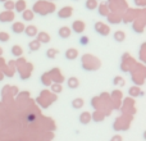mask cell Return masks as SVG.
Masks as SVG:
<instances>
[{
	"instance_id": "6da1fadb",
	"label": "cell",
	"mask_w": 146,
	"mask_h": 141,
	"mask_svg": "<svg viewBox=\"0 0 146 141\" xmlns=\"http://www.w3.org/2000/svg\"><path fill=\"white\" fill-rule=\"evenodd\" d=\"M72 26H73V31L76 33H82L85 31V23L82 21H74Z\"/></svg>"
},
{
	"instance_id": "7a4b0ae2",
	"label": "cell",
	"mask_w": 146,
	"mask_h": 141,
	"mask_svg": "<svg viewBox=\"0 0 146 141\" xmlns=\"http://www.w3.org/2000/svg\"><path fill=\"white\" fill-rule=\"evenodd\" d=\"M58 35H59V37H62V39H68L69 36H71V28L69 27H60L58 30Z\"/></svg>"
},
{
	"instance_id": "3957f363",
	"label": "cell",
	"mask_w": 146,
	"mask_h": 141,
	"mask_svg": "<svg viewBox=\"0 0 146 141\" xmlns=\"http://www.w3.org/2000/svg\"><path fill=\"white\" fill-rule=\"evenodd\" d=\"M37 41L38 43H44V44H48L50 41V36H49L48 32H37Z\"/></svg>"
},
{
	"instance_id": "277c9868",
	"label": "cell",
	"mask_w": 146,
	"mask_h": 141,
	"mask_svg": "<svg viewBox=\"0 0 146 141\" xmlns=\"http://www.w3.org/2000/svg\"><path fill=\"white\" fill-rule=\"evenodd\" d=\"M37 28H36V26H27V27H25V33L26 36H28V37H33V36L37 35Z\"/></svg>"
},
{
	"instance_id": "5b68a950",
	"label": "cell",
	"mask_w": 146,
	"mask_h": 141,
	"mask_svg": "<svg viewBox=\"0 0 146 141\" xmlns=\"http://www.w3.org/2000/svg\"><path fill=\"white\" fill-rule=\"evenodd\" d=\"M13 18H14V14L12 12H9V10H5L4 13H0V21L1 22H9Z\"/></svg>"
},
{
	"instance_id": "8992f818",
	"label": "cell",
	"mask_w": 146,
	"mask_h": 141,
	"mask_svg": "<svg viewBox=\"0 0 146 141\" xmlns=\"http://www.w3.org/2000/svg\"><path fill=\"white\" fill-rule=\"evenodd\" d=\"M12 31H13L14 33H22L23 31H25V25H23L22 22H15V23H13Z\"/></svg>"
},
{
	"instance_id": "52a82bcc",
	"label": "cell",
	"mask_w": 146,
	"mask_h": 141,
	"mask_svg": "<svg viewBox=\"0 0 146 141\" xmlns=\"http://www.w3.org/2000/svg\"><path fill=\"white\" fill-rule=\"evenodd\" d=\"M14 9L17 10L18 13H22L23 10H26V1L25 0H18V1L14 3Z\"/></svg>"
},
{
	"instance_id": "ba28073f",
	"label": "cell",
	"mask_w": 146,
	"mask_h": 141,
	"mask_svg": "<svg viewBox=\"0 0 146 141\" xmlns=\"http://www.w3.org/2000/svg\"><path fill=\"white\" fill-rule=\"evenodd\" d=\"M78 57V51L76 50V49H68V50L66 51V58L68 59V61H73V59H76Z\"/></svg>"
},
{
	"instance_id": "9c48e42d",
	"label": "cell",
	"mask_w": 146,
	"mask_h": 141,
	"mask_svg": "<svg viewBox=\"0 0 146 141\" xmlns=\"http://www.w3.org/2000/svg\"><path fill=\"white\" fill-rule=\"evenodd\" d=\"M85 8L87 10H95L98 8V0H86Z\"/></svg>"
},
{
	"instance_id": "30bf717a",
	"label": "cell",
	"mask_w": 146,
	"mask_h": 141,
	"mask_svg": "<svg viewBox=\"0 0 146 141\" xmlns=\"http://www.w3.org/2000/svg\"><path fill=\"white\" fill-rule=\"evenodd\" d=\"M33 17H35V15H33V12L32 10H23L22 12V18H23V21H27V22H31V21L33 19Z\"/></svg>"
},
{
	"instance_id": "8fae6325",
	"label": "cell",
	"mask_w": 146,
	"mask_h": 141,
	"mask_svg": "<svg viewBox=\"0 0 146 141\" xmlns=\"http://www.w3.org/2000/svg\"><path fill=\"white\" fill-rule=\"evenodd\" d=\"M67 85H68L69 88H77L78 86H80V81H78V78H76V77H71V78H68V81H67Z\"/></svg>"
},
{
	"instance_id": "7c38bea8",
	"label": "cell",
	"mask_w": 146,
	"mask_h": 141,
	"mask_svg": "<svg viewBox=\"0 0 146 141\" xmlns=\"http://www.w3.org/2000/svg\"><path fill=\"white\" fill-rule=\"evenodd\" d=\"M90 121H91L90 113H87V112H85V113H81V116H80V122H81V123H82V124H87Z\"/></svg>"
},
{
	"instance_id": "4fadbf2b",
	"label": "cell",
	"mask_w": 146,
	"mask_h": 141,
	"mask_svg": "<svg viewBox=\"0 0 146 141\" xmlns=\"http://www.w3.org/2000/svg\"><path fill=\"white\" fill-rule=\"evenodd\" d=\"M71 8H66V9H62L60 12L58 13L59 18H69L71 17Z\"/></svg>"
},
{
	"instance_id": "5bb4252c",
	"label": "cell",
	"mask_w": 146,
	"mask_h": 141,
	"mask_svg": "<svg viewBox=\"0 0 146 141\" xmlns=\"http://www.w3.org/2000/svg\"><path fill=\"white\" fill-rule=\"evenodd\" d=\"M124 39H126V35H124L123 31H117V32L114 33V40L118 41V43H122Z\"/></svg>"
},
{
	"instance_id": "9a60e30c",
	"label": "cell",
	"mask_w": 146,
	"mask_h": 141,
	"mask_svg": "<svg viewBox=\"0 0 146 141\" xmlns=\"http://www.w3.org/2000/svg\"><path fill=\"white\" fill-rule=\"evenodd\" d=\"M40 45H41V44L38 43L37 40H33V41H31V43L28 44V46H30V50H31V51H37L38 49H40Z\"/></svg>"
},
{
	"instance_id": "2e32d148",
	"label": "cell",
	"mask_w": 146,
	"mask_h": 141,
	"mask_svg": "<svg viewBox=\"0 0 146 141\" xmlns=\"http://www.w3.org/2000/svg\"><path fill=\"white\" fill-rule=\"evenodd\" d=\"M72 106L74 109H81L83 106V100L82 99H74V100L72 101Z\"/></svg>"
},
{
	"instance_id": "e0dca14e",
	"label": "cell",
	"mask_w": 146,
	"mask_h": 141,
	"mask_svg": "<svg viewBox=\"0 0 146 141\" xmlns=\"http://www.w3.org/2000/svg\"><path fill=\"white\" fill-rule=\"evenodd\" d=\"M56 55H58V50H56V49H49V50L46 51V57H48L49 59H54Z\"/></svg>"
},
{
	"instance_id": "ac0fdd59",
	"label": "cell",
	"mask_w": 146,
	"mask_h": 141,
	"mask_svg": "<svg viewBox=\"0 0 146 141\" xmlns=\"http://www.w3.org/2000/svg\"><path fill=\"white\" fill-rule=\"evenodd\" d=\"M12 54L14 57H19L21 54H22V48H21V46H18V45H14L12 48Z\"/></svg>"
},
{
	"instance_id": "d6986e66",
	"label": "cell",
	"mask_w": 146,
	"mask_h": 141,
	"mask_svg": "<svg viewBox=\"0 0 146 141\" xmlns=\"http://www.w3.org/2000/svg\"><path fill=\"white\" fill-rule=\"evenodd\" d=\"M4 8H5V10H13L14 9V3L13 1H10V0H7V1H4Z\"/></svg>"
},
{
	"instance_id": "ffe728a7",
	"label": "cell",
	"mask_w": 146,
	"mask_h": 141,
	"mask_svg": "<svg viewBox=\"0 0 146 141\" xmlns=\"http://www.w3.org/2000/svg\"><path fill=\"white\" fill-rule=\"evenodd\" d=\"M0 41H1V43L9 41V35H8L7 32H0Z\"/></svg>"
},
{
	"instance_id": "44dd1931",
	"label": "cell",
	"mask_w": 146,
	"mask_h": 141,
	"mask_svg": "<svg viewBox=\"0 0 146 141\" xmlns=\"http://www.w3.org/2000/svg\"><path fill=\"white\" fill-rule=\"evenodd\" d=\"M80 44H81V45H87V44H88V37L82 36V37L80 39Z\"/></svg>"
},
{
	"instance_id": "7402d4cb",
	"label": "cell",
	"mask_w": 146,
	"mask_h": 141,
	"mask_svg": "<svg viewBox=\"0 0 146 141\" xmlns=\"http://www.w3.org/2000/svg\"><path fill=\"white\" fill-rule=\"evenodd\" d=\"M60 90H62V87L59 85H54L53 86V91H56V92H59Z\"/></svg>"
},
{
	"instance_id": "603a6c76",
	"label": "cell",
	"mask_w": 146,
	"mask_h": 141,
	"mask_svg": "<svg viewBox=\"0 0 146 141\" xmlns=\"http://www.w3.org/2000/svg\"><path fill=\"white\" fill-rule=\"evenodd\" d=\"M110 141H122V137L117 135V136H114V137H113V139H111Z\"/></svg>"
},
{
	"instance_id": "cb8c5ba5",
	"label": "cell",
	"mask_w": 146,
	"mask_h": 141,
	"mask_svg": "<svg viewBox=\"0 0 146 141\" xmlns=\"http://www.w3.org/2000/svg\"><path fill=\"white\" fill-rule=\"evenodd\" d=\"M0 1H3V3H4V1H7V0H0Z\"/></svg>"
},
{
	"instance_id": "d4e9b609",
	"label": "cell",
	"mask_w": 146,
	"mask_h": 141,
	"mask_svg": "<svg viewBox=\"0 0 146 141\" xmlns=\"http://www.w3.org/2000/svg\"><path fill=\"white\" fill-rule=\"evenodd\" d=\"M1 53H3V51H1V49H0V54H1Z\"/></svg>"
}]
</instances>
